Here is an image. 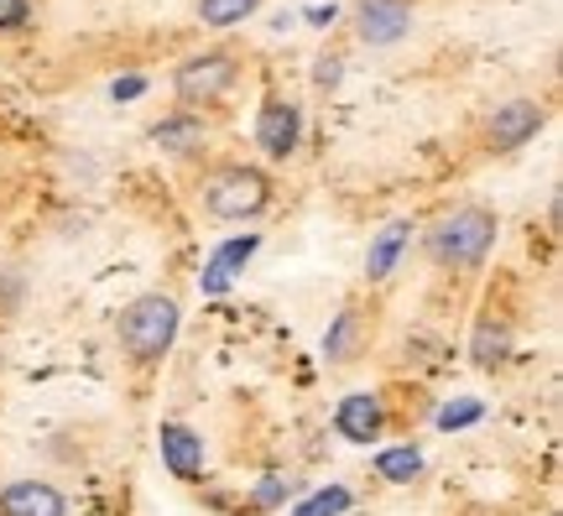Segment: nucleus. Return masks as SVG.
<instances>
[{
	"mask_svg": "<svg viewBox=\"0 0 563 516\" xmlns=\"http://www.w3.org/2000/svg\"><path fill=\"white\" fill-rule=\"evenodd\" d=\"M496 245V215L481 209V204H464L454 215H443L433 230H428V251L439 266H454V272H470L481 266Z\"/></svg>",
	"mask_w": 563,
	"mask_h": 516,
	"instance_id": "f257e3e1",
	"label": "nucleus"
},
{
	"mask_svg": "<svg viewBox=\"0 0 563 516\" xmlns=\"http://www.w3.org/2000/svg\"><path fill=\"white\" fill-rule=\"evenodd\" d=\"M173 339H178V303L162 293H146L121 314V344L136 360H162Z\"/></svg>",
	"mask_w": 563,
	"mask_h": 516,
	"instance_id": "f03ea898",
	"label": "nucleus"
},
{
	"mask_svg": "<svg viewBox=\"0 0 563 516\" xmlns=\"http://www.w3.org/2000/svg\"><path fill=\"white\" fill-rule=\"evenodd\" d=\"M272 199V183L256 167H224L203 183V204L214 219H256Z\"/></svg>",
	"mask_w": 563,
	"mask_h": 516,
	"instance_id": "7ed1b4c3",
	"label": "nucleus"
},
{
	"mask_svg": "<svg viewBox=\"0 0 563 516\" xmlns=\"http://www.w3.org/2000/svg\"><path fill=\"white\" fill-rule=\"evenodd\" d=\"M235 84V58L230 53H199V58L178 63V74H173V95L183 105H214Z\"/></svg>",
	"mask_w": 563,
	"mask_h": 516,
	"instance_id": "20e7f679",
	"label": "nucleus"
},
{
	"mask_svg": "<svg viewBox=\"0 0 563 516\" xmlns=\"http://www.w3.org/2000/svg\"><path fill=\"white\" fill-rule=\"evenodd\" d=\"M355 32L371 47H391L412 32V6L407 0H355Z\"/></svg>",
	"mask_w": 563,
	"mask_h": 516,
	"instance_id": "39448f33",
	"label": "nucleus"
},
{
	"mask_svg": "<svg viewBox=\"0 0 563 516\" xmlns=\"http://www.w3.org/2000/svg\"><path fill=\"white\" fill-rule=\"evenodd\" d=\"M543 131V105L538 100H506L496 105V116H490V146L496 152H511V146H522Z\"/></svg>",
	"mask_w": 563,
	"mask_h": 516,
	"instance_id": "423d86ee",
	"label": "nucleus"
},
{
	"mask_svg": "<svg viewBox=\"0 0 563 516\" xmlns=\"http://www.w3.org/2000/svg\"><path fill=\"white\" fill-rule=\"evenodd\" d=\"M302 136V116L298 105L287 100H266L262 105V120H256V141H262L266 157H292V146Z\"/></svg>",
	"mask_w": 563,
	"mask_h": 516,
	"instance_id": "0eeeda50",
	"label": "nucleus"
},
{
	"mask_svg": "<svg viewBox=\"0 0 563 516\" xmlns=\"http://www.w3.org/2000/svg\"><path fill=\"white\" fill-rule=\"evenodd\" d=\"M334 428H340V438H350V443H371V438H382V428H386L382 397H371V392H350V397L340 402V413H334Z\"/></svg>",
	"mask_w": 563,
	"mask_h": 516,
	"instance_id": "6e6552de",
	"label": "nucleus"
},
{
	"mask_svg": "<svg viewBox=\"0 0 563 516\" xmlns=\"http://www.w3.org/2000/svg\"><path fill=\"white\" fill-rule=\"evenodd\" d=\"M162 464L178 480H199L203 475V438L183 422H162Z\"/></svg>",
	"mask_w": 563,
	"mask_h": 516,
	"instance_id": "1a4fd4ad",
	"label": "nucleus"
},
{
	"mask_svg": "<svg viewBox=\"0 0 563 516\" xmlns=\"http://www.w3.org/2000/svg\"><path fill=\"white\" fill-rule=\"evenodd\" d=\"M0 516H63V496L42 480H16L0 491Z\"/></svg>",
	"mask_w": 563,
	"mask_h": 516,
	"instance_id": "9d476101",
	"label": "nucleus"
},
{
	"mask_svg": "<svg viewBox=\"0 0 563 516\" xmlns=\"http://www.w3.org/2000/svg\"><path fill=\"white\" fill-rule=\"evenodd\" d=\"M407 240H412V224H407V219H391L386 230H376L371 251H365V277H371V282L391 277V266H397V256H402Z\"/></svg>",
	"mask_w": 563,
	"mask_h": 516,
	"instance_id": "9b49d317",
	"label": "nucleus"
},
{
	"mask_svg": "<svg viewBox=\"0 0 563 516\" xmlns=\"http://www.w3.org/2000/svg\"><path fill=\"white\" fill-rule=\"evenodd\" d=\"M256 245H262L256 235L224 240L220 251L209 256V266H203V293H224V287H230V277H235V266H245V261L256 256Z\"/></svg>",
	"mask_w": 563,
	"mask_h": 516,
	"instance_id": "f8f14e48",
	"label": "nucleus"
},
{
	"mask_svg": "<svg viewBox=\"0 0 563 516\" xmlns=\"http://www.w3.org/2000/svg\"><path fill=\"white\" fill-rule=\"evenodd\" d=\"M506 350H511V334H506V323H496V318H481V329H475V344H470V355L481 360L485 371L490 365H501Z\"/></svg>",
	"mask_w": 563,
	"mask_h": 516,
	"instance_id": "ddd939ff",
	"label": "nucleus"
},
{
	"mask_svg": "<svg viewBox=\"0 0 563 516\" xmlns=\"http://www.w3.org/2000/svg\"><path fill=\"white\" fill-rule=\"evenodd\" d=\"M199 136H203V120L199 116H173V120H162L157 131H152V141H157L162 152H188Z\"/></svg>",
	"mask_w": 563,
	"mask_h": 516,
	"instance_id": "4468645a",
	"label": "nucleus"
},
{
	"mask_svg": "<svg viewBox=\"0 0 563 516\" xmlns=\"http://www.w3.org/2000/svg\"><path fill=\"white\" fill-rule=\"evenodd\" d=\"M355 344H361V314H355V308H344V314L334 318V329L323 334V355H329V360H350V355H355Z\"/></svg>",
	"mask_w": 563,
	"mask_h": 516,
	"instance_id": "2eb2a0df",
	"label": "nucleus"
},
{
	"mask_svg": "<svg viewBox=\"0 0 563 516\" xmlns=\"http://www.w3.org/2000/svg\"><path fill=\"white\" fill-rule=\"evenodd\" d=\"M376 470H382V480H391V485H407V480L422 470V454L407 443V449H386L382 459H376Z\"/></svg>",
	"mask_w": 563,
	"mask_h": 516,
	"instance_id": "dca6fc26",
	"label": "nucleus"
},
{
	"mask_svg": "<svg viewBox=\"0 0 563 516\" xmlns=\"http://www.w3.org/2000/svg\"><path fill=\"white\" fill-rule=\"evenodd\" d=\"M256 6H262V0H199V17H203V26H235V21H245Z\"/></svg>",
	"mask_w": 563,
	"mask_h": 516,
	"instance_id": "f3484780",
	"label": "nucleus"
},
{
	"mask_svg": "<svg viewBox=\"0 0 563 516\" xmlns=\"http://www.w3.org/2000/svg\"><path fill=\"white\" fill-rule=\"evenodd\" d=\"M344 506H350V491L344 485H329V491H319V496H308L292 516H340Z\"/></svg>",
	"mask_w": 563,
	"mask_h": 516,
	"instance_id": "a211bd4d",
	"label": "nucleus"
},
{
	"mask_svg": "<svg viewBox=\"0 0 563 516\" xmlns=\"http://www.w3.org/2000/svg\"><path fill=\"white\" fill-rule=\"evenodd\" d=\"M481 402H449V407H443L439 413V428L443 433H454V428H470V422H481Z\"/></svg>",
	"mask_w": 563,
	"mask_h": 516,
	"instance_id": "6ab92c4d",
	"label": "nucleus"
},
{
	"mask_svg": "<svg viewBox=\"0 0 563 516\" xmlns=\"http://www.w3.org/2000/svg\"><path fill=\"white\" fill-rule=\"evenodd\" d=\"M26 21V0H0V32H16Z\"/></svg>",
	"mask_w": 563,
	"mask_h": 516,
	"instance_id": "aec40b11",
	"label": "nucleus"
},
{
	"mask_svg": "<svg viewBox=\"0 0 563 516\" xmlns=\"http://www.w3.org/2000/svg\"><path fill=\"white\" fill-rule=\"evenodd\" d=\"M282 496H287V480H282V475H266L262 491H256V506H277Z\"/></svg>",
	"mask_w": 563,
	"mask_h": 516,
	"instance_id": "412c9836",
	"label": "nucleus"
},
{
	"mask_svg": "<svg viewBox=\"0 0 563 516\" xmlns=\"http://www.w3.org/2000/svg\"><path fill=\"white\" fill-rule=\"evenodd\" d=\"M141 89H146V79H136V74H131V79H115V89H110V95H115V100H136Z\"/></svg>",
	"mask_w": 563,
	"mask_h": 516,
	"instance_id": "4be33fe9",
	"label": "nucleus"
},
{
	"mask_svg": "<svg viewBox=\"0 0 563 516\" xmlns=\"http://www.w3.org/2000/svg\"><path fill=\"white\" fill-rule=\"evenodd\" d=\"M319 84L323 89H334V84H340V58H319Z\"/></svg>",
	"mask_w": 563,
	"mask_h": 516,
	"instance_id": "5701e85b",
	"label": "nucleus"
},
{
	"mask_svg": "<svg viewBox=\"0 0 563 516\" xmlns=\"http://www.w3.org/2000/svg\"><path fill=\"white\" fill-rule=\"evenodd\" d=\"M308 21H313V26H329V21H334V6H313V11H308Z\"/></svg>",
	"mask_w": 563,
	"mask_h": 516,
	"instance_id": "b1692460",
	"label": "nucleus"
}]
</instances>
